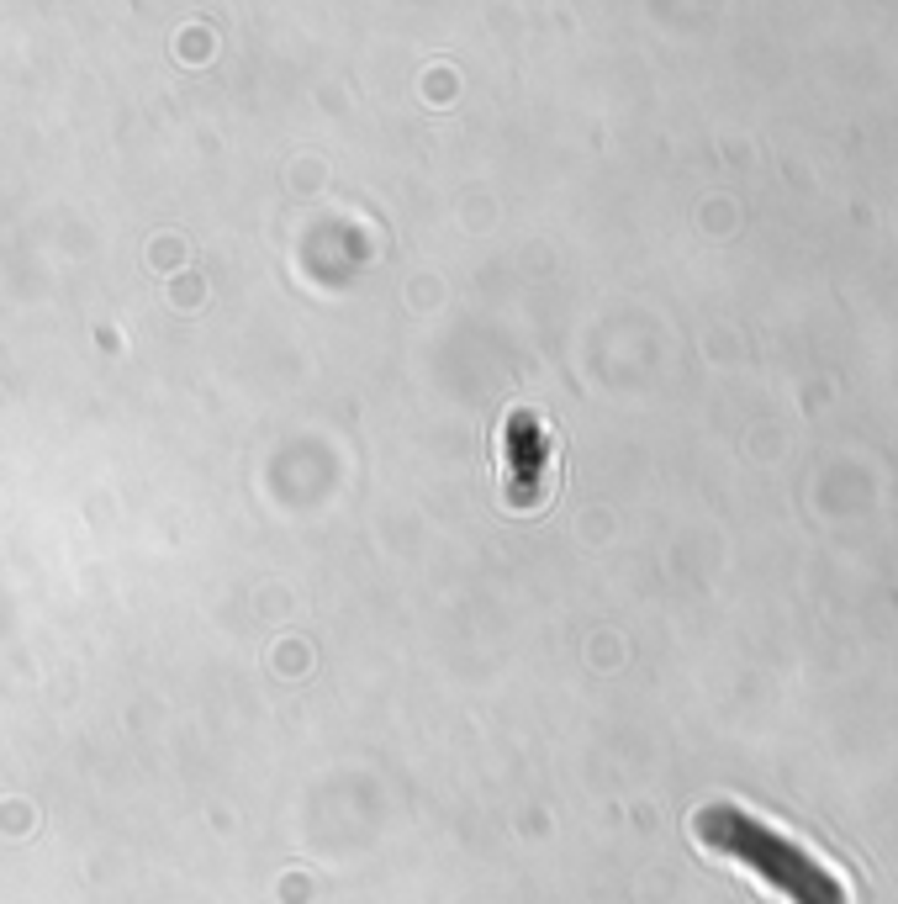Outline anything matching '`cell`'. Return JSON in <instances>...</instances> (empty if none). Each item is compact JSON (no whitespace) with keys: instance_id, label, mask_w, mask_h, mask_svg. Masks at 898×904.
<instances>
[{"instance_id":"1","label":"cell","mask_w":898,"mask_h":904,"mask_svg":"<svg viewBox=\"0 0 898 904\" xmlns=\"http://www.w3.org/2000/svg\"><path fill=\"white\" fill-rule=\"evenodd\" d=\"M692 830H698L703 846L745 862L761 883H772L782 899H793V904H846V883H840L809 846H798L788 830L756 820L751 809L708 804L703 815L692 820Z\"/></svg>"}]
</instances>
